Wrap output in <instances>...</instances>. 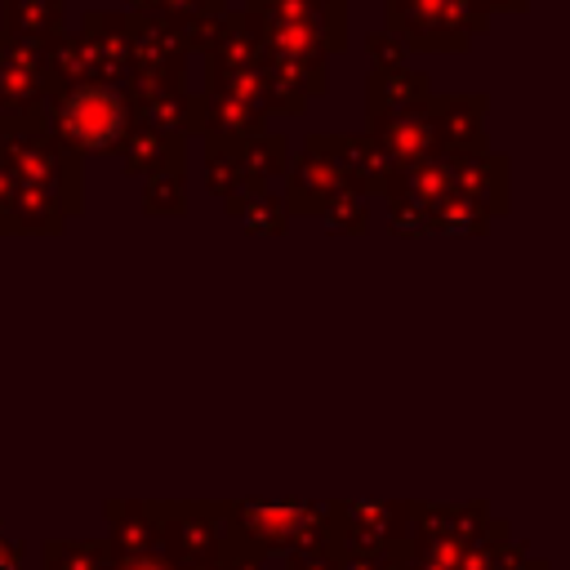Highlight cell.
<instances>
[{"mask_svg":"<svg viewBox=\"0 0 570 570\" xmlns=\"http://www.w3.org/2000/svg\"><path fill=\"white\" fill-rule=\"evenodd\" d=\"M53 89V134L76 151H111L129 134V94L111 80L49 85Z\"/></svg>","mask_w":570,"mask_h":570,"instance_id":"cell-1","label":"cell"},{"mask_svg":"<svg viewBox=\"0 0 570 570\" xmlns=\"http://www.w3.org/2000/svg\"><path fill=\"white\" fill-rule=\"evenodd\" d=\"M485 27L490 13L481 0H387V31L405 40V49L459 53Z\"/></svg>","mask_w":570,"mask_h":570,"instance_id":"cell-2","label":"cell"},{"mask_svg":"<svg viewBox=\"0 0 570 570\" xmlns=\"http://www.w3.org/2000/svg\"><path fill=\"white\" fill-rule=\"evenodd\" d=\"M187 40L165 18H129V76L125 80H183Z\"/></svg>","mask_w":570,"mask_h":570,"instance_id":"cell-3","label":"cell"},{"mask_svg":"<svg viewBox=\"0 0 570 570\" xmlns=\"http://www.w3.org/2000/svg\"><path fill=\"white\" fill-rule=\"evenodd\" d=\"M62 31V0H4V40L49 49Z\"/></svg>","mask_w":570,"mask_h":570,"instance_id":"cell-4","label":"cell"},{"mask_svg":"<svg viewBox=\"0 0 570 570\" xmlns=\"http://www.w3.org/2000/svg\"><path fill=\"white\" fill-rule=\"evenodd\" d=\"M432 85H428V76H419V71H405V67H374V76H370V116L379 120V116H405V111H414V107H423L432 94H428Z\"/></svg>","mask_w":570,"mask_h":570,"instance_id":"cell-5","label":"cell"},{"mask_svg":"<svg viewBox=\"0 0 570 570\" xmlns=\"http://www.w3.org/2000/svg\"><path fill=\"white\" fill-rule=\"evenodd\" d=\"M227 4H232V0H129L134 13H142V18H165V22H174L178 31H187V27L205 22V18H218Z\"/></svg>","mask_w":570,"mask_h":570,"instance_id":"cell-6","label":"cell"},{"mask_svg":"<svg viewBox=\"0 0 570 570\" xmlns=\"http://www.w3.org/2000/svg\"><path fill=\"white\" fill-rule=\"evenodd\" d=\"M365 49L374 53V67H401V58H405V40H396L392 31H370Z\"/></svg>","mask_w":570,"mask_h":570,"instance_id":"cell-7","label":"cell"},{"mask_svg":"<svg viewBox=\"0 0 570 570\" xmlns=\"http://www.w3.org/2000/svg\"><path fill=\"white\" fill-rule=\"evenodd\" d=\"M481 4H485V13H503V9H512V13H517V9H525L530 0H481Z\"/></svg>","mask_w":570,"mask_h":570,"instance_id":"cell-8","label":"cell"}]
</instances>
